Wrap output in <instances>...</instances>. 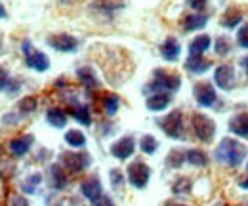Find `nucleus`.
I'll return each instance as SVG.
<instances>
[{
	"label": "nucleus",
	"mask_w": 248,
	"mask_h": 206,
	"mask_svg": "<svg viewBox=\"0 0 248 206\" xmlns=\"http://www.w3.org/2000/svg\"><path fill=\"white\" fill-rule=\"evenodd\" d=\"M245 157H247V147L243 143H239L237 140H231V138L221 140V143L216 149V160L221 164H227V166L243 164Z\"/></svg>",
	"instance_id": "obj_1"
},
{
	"label": "nucleus",
	"mask_w": 248,
	"mask_h": 206,
	"mask_svg": "<svg viewBox=\"0 0 248 206\" xmlns=\"http://www.w3.org/2000/svg\"><path fill=\"white\" fill-rule=\"evenodd\" d=\"M182 84V79L180 75L176 73H168L164 69H156L153 73V80L149 82V86L145 88V92H151V94H156V92H176Z\"/></svg>",
	"instance_id": "obj_2"
},
{
	"label": "nucleus",
	"mask_w": 248,
	"mask_h": 206,
	"mask_svg": "<svg viewBox=\"0 0 248 206\" xmlns=\"http://www.w3.org/2000/svg\"><path fill=\"white\" fill-rule=\"evenodd\" d=\"M156 124L162 128V132H164L168 138H174V140H184V138H186L184 115H182V111H172L170 115H166L164 118H158Z\"/></svg>",
	"instance_id": "obj_3"
},
{
	"label": "nucleus",
	"mask_w": 248,
	"mask_h": 206,
	"mask_svg": "<svg viewBox=\"0 0 248 206\" xmlns=\"http://www.w3.org/2000/svg\"><path fill=\"white\" fill-rule=\"evenodd\" d=\"M21 48H23L25 63H27L29 69L36 71V73H44V71L50 69V59H48V56H46L44 52H40V50H34L31 40H25Z\"/></svg>",
	"instance_id": "obj_4"
},
{
	"label": "nucleus",
	"mask_w": 248,
	"mask_h": 206,
	"mask_svg": "<svg viewBox=\"0 0 248 206\" xmlns=\"http://www.w3.org/2000/svg\"><path fill=\"white\" fill-rule=\"evenodd\" d=\"M191 126H193L195 136H197L202 143L212 142V138H214V134H216V126H214L212 118H208L206 115H202V113H193V117H191Z\"/></svg>",
	"instance_id": "obj_5"
},
{
	"label": "nucleus",
	"mask_w": 248,
	"mask_h": 206,
	"mask_svg": "<svg viewBox=\"0 0 248 206\" xmlns=\"http://www.w3.org/2000/svg\"><path fill=\"white\" fill-rule=\"evenodd\" d=\"M128 181L132 187L136 189H143L147 187L149 183V177H151V168L143 162V160H134L128 164Z\"/></svg>",
	"instance_id": "obj_6"
},
{
	"label": "nucleus",
	"mask_w": 248,
	"mask_h": 206,
	"mask_svg": "<svg viewBox=\"0 0 248 206\" xmlns=\"http://www.w3.org/2000/svg\"><path fill=\"white\" fill-rule=\"evenodd\" d=\"M60 158H62L63 168H67L73 174H80L92 164V157L88 153H67L65 151V153H62Z\"/></svg>",
	"instance_id": "obj_7"
},
{
	"label": "nucleus",
	"mask_w": 248,
	"mask_h": 206,
	"mask_svg": "<svg viewBox=\"0 0 248 206\" xmlns=\"http://www.w3.org/2000/svg\"><path fill=\"white\" fill-rule=\"evenodd\" d=\"M193 95H195L197 103L202 107H212L216 103V90L208 82H197L193 86Z\"/></svg>",
	"instance_id": "obj_8"
},
{
	"label": "nucleus",
	"mask_w": 248,
	"mask_h": 206,
	"mask_svg": "<svg viewBox=\"0 0 248 206\" xmlns=\"http://www.w3.org/2000/svg\"><path fill=\"white\" fill-rule=\"evenodd\" d=\"M134 151H136V142L132 136H124L111 145V155L119 160H128L134 155Z\"/></svg>",
	"instance_id": "obj_9"
},
{
	"label": "nucleus",
	"mask_w": 248,
	"mask_h": 206,
	"mask_svg": "<svg viewBox=\"0 0 248 206\" xmlns=\"http://www.w3.org/2000/svg\"><path fill=\"white\" fill-rule=\"evenodd\" d=\"M80 193H82V197H84L86 201H90L92 205L99 197H103V187H101L99 177H95V176L86 177V179L80 183Z\"/></svg>",
	"instance_id": "obj_10"
},
{
	"label": "nucleus",
	"mask_w": 248,
	"mask_h": 206,
	"mask_svg": "<svg viewBox=\"0 0 248 206\" xmlns=\"http://www.w3.org/2000/svg\"><path fill=\"white\" fill-rule=\"evenodd\" d=\"M48 44H50L54 50L62 52V54L75 52V50L78 48V40H77L75 36H71V34H54V36L48 38Z\"/></svg>",
	"instance_id": "obj_11"
},
{
	"label": "nucleus",
	"mask_w": 248,
	"mask_h": 206,
	"mask_svg": "<svg viewBox=\"0 0 248 206\" xmlns=\"http://www.w3.org/2000/svg\"><path fill=\"white\" fill-rule=\"evenodd\" d=\"M32 143H34V138H32L31 134L17 136V138H14V140L8 143V151H10L14 157L21 158V157H25V155L31 151Z\"/></svg>",
	"instance_id": "obj_12"
},
{
	"label": "nucleus",
	"mask_w": 248,
	"mask_h": 206,
	"mask_svg": "<svg viewBox=\"0 0 248 206\" xmlns=\"http://www.w3.org/2000/svg\"><path fill=\"white\" fill-rule=\"evenodd\" d=\"M214 80L219 88L233 90L235 88V69L231 65H221L214 73Z\"/></svg>",
	"instance_id": "obj_13"
},
{
	"label": "nucleus",
	"mask_w": 248,
	"mask_h": 206,
	"mask_svg": "<svg viewBox=\"0 0 248 206\" xmlns=\"http://www.w3.org/2000/svg\"><path fill=\"white\" fill-rule=\"evenodd\" d=\"M48 172H50V187L54 191H63L69 185V177L65 174L62 164H52Z\"/></svg>",
	"instance_id": "obj_14"
},
{
	"label": "nucleus",
	"mask_w": 248,
	"mask_h": 206,
	"mask_svg": "<svg viewBox=\"0 0 248 206\" xmlns=\"http://www.w3.org/2000/svg\"><path fill=\"white\" fill-rule=\"evenodd\" d=\"M172 103V97H170V94H166V92H156V94H151L149 97H147V101H145V105H147V109L149 111H164L168 105Z\"/></svg>",
	"instance_id": "obj_15"
},
{
	"label": "nucleus",
	"mask_w": 248,
	"mask_h": 206,
	"mask_svg": "<svg viewBox=\"0 0 248 206\" xmlns=\"http://www.w3.org/2000/svg\"><path fill=\"white\" fill-rule=\"evenodd\" d=\"M180 52H182V46H180V42L176 38H166L160 44V56L166 61H178Z\"/></svg>",
	"instance_id": "obj_16"
},
{
	"label": "nucleus",
	"mask_w": 248,
	"mask_h": 206,
	"mask_svg": "<svg viewBox=\"0 0 248 206\" xmlns=\"http://www.w3.org/2000/svg\"><path fill=\"white\" fill-rule=\"evenodd\" d=\"M229 130L239 138H248V113H239L231 118Z\"/></svg>",
	"instance_id": "obj_17"
},
{
	"label": "nucleus",
	"mask_w": 248,
	"mask_h": 206,
	"mask_svg": "<svg viewBox=\"0 0 248 206\" xmlns=\"http://www.w3.org/2000/svg\"><path fill=\"white\" fill-rule=\"evenodd\" d=\"M123 6H124L123 0H93L92 4H90V10L111 16V14H115L117 10H121Z\"/></svg>",
	"instance_id": "obj_18"
},
{
	"label": "nucleus",
	"mask_w": 248,
	"mask_h": 206,
	"mask_svg": "<svg viewBox=\"0 0 248 206\" xmlns=\"http://www.w3.org/2000/svg\"><path fill=\"white\" fill-rule=\"evenodd\" d=\"M212 40L208 34H199L193 38V42L189 44V56H202L208 48H210Z\"/></svg>",
	"instance_id": "obj_19"
},
{
	"label": "nucleus",
	"mask_w": 248,
	"mask_h": 206,
	"mask_svg": "<svg viewBox=\"0 0 248 206\" xmlns=\"http://www.w3.org/2000/svg\"><path fill=\"white\" fill-rule=\"evenodd\" d=\"M208 67H212V63L202 56H189V59L186 61V69L189 73H195V75H201V73L208 71Z\"/></svg>",
	"instance_id": "obj_20"
},
{
	"label": "nucleus",
	"mask_w": 248,
	"mask_h": 206,
	"mask_svg": "<svg viewBox=\"0 0 248 206\" xmlns=\"http://www.w3.org/2000/svg\"><path fill=\"white\" fill-rule=\"evenodd\" d=\"M77 77H78V80H80L88 90L99 86V80H97L93 69H90V67H78V69H77Z\"/></svg>",
	"instance_id": "obj_21"
},
{
	"label": "nucleus",
	"mask_w": 248,
	"mask_h": 206,
	"mask_svg": "<svg viewBox=\"0 0 248 206\" xmlns=\"http://www.w3.org/2000/svg\"><path fill=\"white\" fill-rule=\"evenodd\" d=\"M46 120L54 128H65V124H67V113L63 109H60V107H52L46 113Z\"/></svg>",
	"instance_id": "obj_22"
},
{
	"label": "nucleus",
	"mask_w": 248,
	"mask_h": 206,
	"mask_svg": "<svg viewBox=\"0 0 248 206\" xmlns=\"http://www.w3.org/2000/svg\"><path fill=\"white\" fill-rule=\"evenodd\" d=\"M65 143L73 149H80L86 145V136L80 130H67L65 132Z\"/></svg>",
	"instance_id": "obj_23"
},
{
	"label": "nucleus",
	"mask_w": 248,
	"mask_h": 206,
	"mask_svg": "<svg viewBox=\"0 0 248 206\" xmlns=\"http://www.w3.org/2000/svg\"><path fill=\"white\" fill-rule=\"evenodd\" d=\"M186 160L189 164H193V166H199V168H202V166L208 164V157L201 149H189L186 153Z\"/></svg>",
	"instance_id": "obj_24"
},
{
	"label": "nucleus",
	"mask_w": 248,
	"mask_h": 206,
	"mask_svg": "<svg viewBox=\"0 0 248 206\" xmlns=\"http://www.w3.org/2000/svg\"><path fill=\"white\" fill-rule=\"evenodd\" d=\"M208 17L204 14H193V16H187L184 19V29L186 31H199L206 25Z\"/></svg>",
	"instance_id": "obj_25"
},
{
	"label": "nucleus",
	"mask_w": 248,
	"mask_h": 206,
	"mask_svg": "<svg viewBox=\"0 0 248 206\" xmlns=\"http://www.w3.org/2000/svg\"><path fill=\"white\" fill-rule=\"evenodd\" d=\"M75 109H73V117L77 118L80 124L84 126H90L92 124V115H90V109L86 105H80V103H73Z\"/></svg>",
	"instance_id": "obj_26"
},
{
	"label": "nucleus",
	"mask_w": 248,
	"mask_h": 206,
	"mask_svg": "<svg viewBox=\"0 0 248 206\" xmlns=\"http://www.w3.org/2000/svg\"><path fill=\"white\" fill-rule=\"evenodd\" d=\"M119 107H121V97H119V95H113V94H107V95L103 97V109H105V113H107L109 117H113V115H117V111H119Z\"/></svg>",
	"instance_id": "obj_27"
},
{
	"label": "nucleus",
	"mask_w": 248,
	"mask_h": 206,
	"mask_svg": "<svg viewBox=\"0 0 248 206\" xmlns=\"http://www.w3.org/2000/svg\"><path fill=\"white\" fill-rule=\"evenodd\" d=\"M42 183V174H31L29 177H25V181L21 183V191L23 193H27V195H32V193H36V187Z\"/></svg>",
	"instance_id": "obj_28"
},
{
	"label": "nucleus",
	"mask_w": 248,
	"mask_h": 206,
	"mask_svg": "<svg viewBox=\"0 0 248 206\" xmlns=\"http://www.w3.org/2000/svg\"><path fill=\"white\" fill-rule=\"evenodd\" d=\"M241 21H243V16H241V12L235 10V8L227 10V12L221 16V25H225V27H235V25H239Z\"/></svg>",
	"instance_id": "obj_29"
},
{
	"label": "nucleus",
	"mask_w": 248,
	"mask_h": 206,
	"mask_svg": "<svg viewBox=\"0 0 248 206\" xmlns=\"http://www.w3.org/2000/svg\"><path fill=\"white\" fill-rule=\"evenodd\" d=\"M36 107H38V101L32 95H27V97L19 99V103H17V109H19L21 115H31L32 111H36Z\"/></svg>",
	"instance_id": "obj_30"
},
{
	"label": "nucleus",
	"mask_w": 248,
	"mask_h": 206,
	"mask_svg": "<svg viewBox=\"0 0 248 206\" xmlns=\"http://www.w3.org/2000/svg\"><path fill=\"white\" fill-rule=\"evenodd\" d=\"M140 149L145 153V155H153L156 149H158V142H156L153 136H141V140H140Z\"/></svg>",
	"instance_id": "obj_31"
},
{
	"label": "nucleus",
	"mask_w": 248,
	"mask_h": 206,
	"mask_svg": "<svg viewBox=\"0 0 248 206\" xmlns=\"http://www.w3.org/2000/svg\"><path fill=\"white\" fill-rule=\"evenodd\" d=\"M166 160H168V166H172V168H180V166L184 164L186 157H184L178 149H174V151H170V155L166 157Z\"/></svg>",
	"instance_id": "obj_32"
},
{
	"label": "nucleus",
	"mask_w": 248,
	"mask_h": 206,
	"mask_svg": "<svg viewBox=\"0 0 248 206\" xmlns=\"http://www.w3.org/2000/svg\"><path fill=\"white\" fill-rule=\"evenodd\" d=\"M189 189H191V181L187 177H178V181L172 185V191L176 195H186V193H189Z\"/></svg>",
	"instance_id": "obj_33"
},
{
	"label": "nucleus",
	"mask_w": 248,
	"mask_h": 206,
	"mask_svg": "<svg viewBox=\"0 0 248 206\" xmlns=\"http://www.w3.org/2000/svg\"><path fill=\"white\" fill-rule=\"evenodd\" d=\"M237 42L241 48H248V25H243L237 32Z\"/></svg>",
	"instance_id": "obj_34"
},
{
	"label": "nucleus",
	"mask_w": 248,
	"mask_h": 206,
	"mask_svg": "<svg viewBox=\"0 0 248 206\" xmlns=\"http://www.w3.org/2000/svg\"><path fill=\"white\" fill-rule=\"evenodd\" d=\"M229 50H231V46H229V42L225 40V38H219L216 44V52L219 56H227L229 54Z\"/></svg>",
	"instance_id": "obj_35"
},
{
	"label": "nucleus",
	"mask_w": 248,
	"mask_h": 206,
	"mask_svg": "<svg viewBox=\"0 0 248 206\" xmlns=\"http://www.w3.org/2000/svg\"><path fill=\"white\" fill-rule=\"evenodd\" d=\"M111 183H113V187L123 185V172L121 170H111Z\"/></svg>",
	"instance_id": "obj_36"
},
{
	"label": "nucleus",
	"mask_w": 248,
	"mask_h": 206,
	"mask_svg": "<svg viewBox=\"0 0 248 206\" xmlns=\"http://www.w3.org/2000/svg\"><path fill=\"white\" fill-rule=\"evenodd\" d=\"M8 80H10V75H8L6 67H0V90H6Z\"/></svg>",
	"instance_id": "obj_37"
},
{
	"label": "nucleus",
	"mask_w": 248,
	"mask_h": 206,
	"mask_svg": "<svg viewBox=\"0 0 248 206\" xmlns=\"http://www.w3.org/2000/svg\"><path fill=\"white\" fill-rule=\"evenodd\" d=\"M206 2H208V0H187V4H189L195 12H201V10L206 6Z\"/></svg>",
	"instance_id": "obj_38"
},
{
	"label": "nucleus",
	"mask_w": 248,
	"mask_h": 206,
	"mask_svg": "<svg viewBox=\"0 0 248 206\" xmlns=\"http://www.w3.org/2000/svg\"><path fill=\"white\" fill-rule=\"evenodd\" d=\"M10 206H29V203H27V199H25V197H21V195H14Z\"/></svg>",
	"instance_id": "obj_39"
},
{
	"label": "nucleus",
	"mask_w": 248,
	"mask_h": 206,
	"mask_svg": "<svg viewBox=\"0 0 248 206\" xmlns=\"http://www.w3.org/2000/svg\"><path fill=\"white\" fill-rule=\"evenodd\" d=\"M93 206H115V203H113L109 197H105V195H103V197H99V199L93 203Z\"/></svg>",
	"instance_id": "obj_40"
},
{
	"label": "nucleus",
	"mask_w": 248,
	"mask_h": 206,
	"mask_svg": "<svg viewBox=\"0 0 248 206\" xmlns=\"http://www.w3.org/2000/svg\"><path fill=\"white\" fill-rule=\"evenodd\" d=\"M6 90H8L10 94H16V92L19 90V82H17V80H8V86H6Z\"/></svg>",
	"instance_id": "obj_41"
},
{
	"label": "nucleus",
	"mask_w": 248,
	"mask_h": 206,
	"mask_svg": "<svg viewBox=\"0 0 248 206\" xmlns=\"http://www.w3.org/2000/svg\"><path fill=\"white\" fill-rule=\"evenodd\" d=\"M8 17V10H6V6L0 2V19H6Z\"/></svg>",
	"instance_id": "obj_42"
},
{
	"label": "nucleus",
	"mask_w": 248,
	"mask_h": 206,
	"mask_svg": "<svg viewBox=\"0 0 248 206\" xmlns=\"http://www.w3.org/2000/svg\"><path fill=\"white\" fill-rule=\"evenodd\" d=\"M56 86H58V88H63V86H65V79H60V80L56 82Z\"/></svg>",
	"instance_id": "obj_43"
},
{
	"label": "nucleus",
	"mask_w": 248,
	"mask_h": 206,
	"mask_svg": "<svg viewBox=\"0 0 248 206\" xmlns=\"http://www.w3.org/2000/svg\"><path fill=\"white\" fill-rule=\"evenodd\" d=\"M241 65H243V67H245V69H248V58H245V59H243V61H241Z\"/></svg>",
	"instance_id": "obj_44"
},
{
	"label": "nucleus",
	"mask_w": 248,
	"mask_h": 206,
	"mask_svg": "<svg viewBox=\"0 0 248 206\" xmlns=\"http://www.w3.org/2000/svg\"><path fill=\"white\" fill-rule=\"evenodd\" d=\"M2 48H4V38H2V32H0V52H2Z\"/></svg>",
	"instance_id": "obj_45"
},
{
	"label": "nucleus",
	"mask_w": 248,
	"mask_h": 206,
	"mask_svg": "<svg viewBox=\"0 0 248 206\" xmlns=\"http://www.w3.org/2000/svg\"><path fill=\"white\" fill-rule=\"evenodd\" d=\"M63 4H73V2H77V0H62Z\"/></svg>",
	"instance_id": "obj_46"
},
{
	"label": "nucleus",
	"mask_w": 248,
	"mask_h": 206,
	"mask_svg": "<svg viewBox=\"0 0 248 206\" xmlns=\"http://www.w3.org/2000/svg\"><path fill=\"white\" fill-rule=\"evenodd\" d=\"M166 206H186V205H170V203H168Z\"/></svg>",
	"instance_id": "obj_47"
},
{
	"label": "nucleus",
	"mask_w": 248,
	"mask_h": 206,
	"mask_svg": "<svg viewBox=\"0 0 248 206\" xmlns=\"http://www.w3.org/2000/svg\"><path fill=\"white\" fill-rule=\"evenodd\" d=\"M247 172H248V164H247Z\"/></svg>",
	"instance_id": "obj_48"
},
{
	"label": "nucleus",
	"mask_w": 248,
	"mask_h": 206,
	"mask_svg": "<svg viewBox=\"0 0 248 206\" xmlns=\"http://www.w3.org/2000/svg\"><path fill=\"white\" fill-rule=\"evenodd\" d=\"M0 199H2V195H0Z\"/></svg>",
	"instance_id": "obj_49"
}]
</instances>
